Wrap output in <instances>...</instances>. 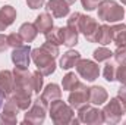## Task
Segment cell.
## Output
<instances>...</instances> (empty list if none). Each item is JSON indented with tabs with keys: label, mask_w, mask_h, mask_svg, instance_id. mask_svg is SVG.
Segmentation results:
<instances>
[{
	"label": "cell",
	"mask_w": 126,
	"mask_h": 125,
	"mask_svg": "<svg viewBox=\"0 0 126 125\" xmlns=\"http://www.w3.org/2000/svg\"><path fill=\"white\" fill-rule=\"evenodd\" d=\"M48 115H50L53 124L66 125L70 124L72 119L75 118V109L69 103L63 102L62 99H57L48 104Z\"/></svg>",
	"instance_id": "6da1fadb"
},
{
	"label": "cell",
	"mask_w": 126,
	"mask_h": 125,
	"mask_svg": "<svg viewBox=\"0 0 126 125\" xmlns=\"http://www.w3.org/2000/svg\"><path fill=\"white\" fill-rule=\"evenodd\" d=\"M98 19L110 24H117L125 18V7L114 0H101L97 7Z\"/></svg>",
	"instance_id": "7a4b0ae2"
},
{
	"label": "cell",
	"mask_w": 126,
	"mask_h": 125,
	"mask_svg": "<svg viewBox=\"0 0 126 125\" xmlns=\"http://www.w3.org/2000/svg\"><path fill=\"white\" fill-rule=\"evenodd\" d=\"M31 61L35 63L37 69L44 77H48V75L54 74V71H56V58L48 55L41 47H37V49L31 50Z\"/></svg>",
	"instance_id": "3957f363"
},
{
	"label": "cell",
	"mask_w": 126,
	"mask_h": 125,
	"mask_svg": "<svg viewBox=\"0 0 126 125\" xmlns=\"http://www.w3.org/2000/svg\"><path fill=\"white\" fill-rule=\"evenodd\" d=\"M48 110V104L41 99V96L38 94V97L35 100H32V104L30 109H27V113L24 116V125H40L44 122L46 115Z\"/></svg>",
	"instance_id": "277c9868"
},
{
	"label": "cell",
	"mask_w": 126,
	"mask_h": 125,
	"mask_svg": "<svg viewBox=\"0 0 126 125\" xmlns=\"http://www.w3.org/2000/svg\"><path fill=\"white\" fill-rule=\"evenodd\" d=\"M103 118L104 122L110 125L119 124L123 118V115H126V109L123 102L119 97H113L110 99V102H107V104L103 107Z\"/></svg>",
	"instance_id": "5b68a950"
},
{
	"label": "cell",
	"mask_w": 126,
	"mask_h": 125,
	"mask_svg": "<svg viewBox=\"0 0 126 125\" xmlns=\"http://www.w3.org/2000/svg\"><path fill=\"white\" fill-rule=\"evenodd\" d=\"M78 119L79 122L87 125H101L104 124V118H103V112L95 107L94 104L88 103L85 106H82L81 109H78Z\"/></svg>",
	"instance_id": "8992f818"
},
{
	"label": "cell",
	"mask_w": 126,
	"mask_h": 125,
	"mask_svg": "<svg viewBox=\"0 0 126 125\" xmlns=\"http://www.w3.org/2000/svg\"><path fill=\"white\" fill-rule=\"evenodd\" d=\"M76 72L81 78H84L85 81L88 83H94L95 80L98 78L100 75V66H98V62H94V61H90V59H79L78 63H76Z\"/></svg>",
	"instance_id": "52a82bcc"
},
{
	"label": "cell",
	"mask_w": 126,
	"mask_h": 125,
	"mask_svg": "<svg viewBox=\"0 0 126 125\" xmlns=\"http://www.w3.org/2000/svg\"><path fill=\"white\" fill-rule=\"evenodd\" d=\"M13 78H15V87L16 90H24L27 93L32 94L34 87H32V72L28 71V68H13Z\"/></svg>",
	"instance_id": "ba28073f"
},
{
	"label": "cell",
	"mask_w": 126,
	"mask_h": 125,
	"mask_svg": "<svg viewBox=\"0 0 126 125\" xmlns=\"http://www.w3.org/2000/svg\"><path fill=\"white\" fill-rule=\"evenodd\" d=\"M67 103H69L75 110H78V109H81L82 106L88 104V103H90V100H88V87H87L84 83L79 81V84H78L73 90H70L69 97H67Z\"/></svg>",
	"instance_id": "9c48e42d"
},
{
	"label": "cell",
	"mask_w": 126,
	"mask_h": 125,
	"mask_svg": "<svg viewBox=\"0 0 126 125\" xmlns=\"http://www.w3.org/2000/svg\"><path fill=\"white\" fill-rule=\"evenodd\" d=\"M21 112V109L18 107V104L7 97L6 102L3 103L1 107V113H0V124L1 125H16L18 124V113Z\"/></svg>",
	"instance_id": "30bf717a"
},
{
	"label": "cell",
	"mask_w": 126,
	"mask_h": 125,
	"mask_svg": "<svg viewBox=\"0 0 126 125\" xmlns=\"http://www.w3.org/2000/svg\"><path fill=\"white\" fill-rule=\"evenodd\" d=\"M98 22L97 19L91 18V16H87V15H82L81 18V22H79V27H78V32H81L87 41L90 43H95V34L98 30Z\"/></svg>",
	"instance_id": "8fae6325"
},
{
	"label": "cell",
	"mask_w": 126,
	"mask_h": 125,
	"mask_svg": "<svg viewBox=\"0 0 126 125\" xmlns=\"http://www.w3.org/2000/svg\"><path fill=\"white\" fill-rule=\"evenodd\" d=\"M31 46H19V47H15L12 55H10V59L15 66H19V68H28L30 62H31Z\"/></svg>",
	"instance_id": "7c38bea8"
},
{
	"label": "cell",
	"mask_w": 126,
	"mask_h": 125,
	"mask_svg": "<svg viewBox=\"0 0 126 125\" xmlns=\"http://www.w3.org/2000/svg\"><path fill=\"white\" fill-rule=\"evenodd\" d=\"M47 12L51 13L53 18H64L69 15L70 7L64 0H48L46 4Z\"/></svg>",
	"instance_id": "4fadbf2b"
},
{
	"label": "cell",
	"mask_w": 126,
	"mask_h": 125,
	"mask_svg": "<svg viewBox=\"0 0 126 125\" xmlns=\"http://www.w3.org/2000/svg\"><path fill=\"white\" fill-rule=\"evenodd\" d=\"M109 99V93L104 87L101 85H93V87H88V100L91 104L94 106H101L107 102Z\"/></svg>",
	"instance_id": "5bb4252c"
},
{
	"label": "cell",
	"mask_w": 126,
	"mask_h": 125,
	"mask_svg": "<svg viewBox=\"0 0 126 125\" xmlns=\"http://www.w3.org/2000/svg\"><path fill=\"white\" fill-rule=\"evenodd\" d=\"M15 87V78H13V72L3 69L0 71V91L4 94L6 97H9Z\"/></svg>",
	"instance_id": "9a60e30c"
},
{
	"label": "cell",
	"mask_w": 126,
	"mask_h": 125,
	"mask_svg": "<svg viewBox=\"0 0 126 125\" xmlns=\"http://www.w3.org/2000/svg\"><path fill=\"white\" fill-rule=\"evenodd\" d=\"M32 94L27 93V91H24V90H16V88H13V91L12 94L9 96L16 104H18V107L21 109V110H27V109H30L32 104V99H31Z\"/></svg>",
	"instance_id": "2e32d148"
},
{
	"label": "cell",
	"mask_w": 126,
	"mask_h": 125,
	"mask_svg": "<svg viewBox=\"0 0 126 125\" xmlns=\"http://www.w3.org/2000/svg\"><path fill=\"white\" fill-rule=\"evenodd\" d=\"M40 96H41V99H43L47 104H50L53 100H57V99L62 97V88H60L57 84L51 83V84H47V85L44 87V90L41 91Z\"/></svg>",
	"instance_id": "e0dca14e"
},
{
	"label": "cell",
	"mask_w": 126,
	"mask_h": 125,
	"mask_svg": "<svg viewBox=\"0 0 126 125\" xmlns=\"http://www.w3.org/2000/svg\"><path fill=\"white\" fill-rule=\"evenodd\" d=\"M81 59V53L76 50H67L66 53H63L60 58V68L64 71H69L72 68L76 66L78 61Z\"/></svg>",
	"instance_id": "ac0fdd59"
},
{
	"label": "cell",
	"mask_w": 126,
	"mask_h": 125,
	"mask_svg": "<svg viewBox=\"0 0 126 125\" xmlns=\"http://www.w3.org/2000/svg\"><path fill=\"white\" fill-rule=\"evenodd\" d=\"M34 24H35L38 32H41V34H46L48 30H51V28L54 27V25H53V16H51L48 12L40 13V15L35 18V22H34Z\"/></svg>",
	"instance_id": "d6986e66"
},
{
	"label": "cell",
	"mask_w": 126,
	"mask_h": 125,
	"mask_svg": "<svg viewBox=\"0 0 126 125\" xmlns=\"http://www.w3.org/2000/svg\"><path fill=\"white\" fill-rule=\"evenodd\" d=\"M19 35L22 37V40H24V43H32L35 38H37V35H38V30H37V27H35V24H31V22H24L21 27H19Z\"/></svg>",
	"instance_id": "ffe728a7"
},
{
	"label": "cell",
	"mask_w": 126,
	"mask_h": 125,
	"mask_svg": "<svg viewBox=\"0 0 126 125\" xmlns=\"http://www.w3.org/2000/svg\"><path fill=\"white\" fill-rule=\"evenodd\" d=\"M111 41L119 47L126 46V25L125 24H116L111 27Z\"/></svg>",
	"instance_id": "44dd1931"
},
{
	"label": "cell",
	"mask_w": 126,
	"mask_h": 125,
	"mask_svg": "<svg viewBox=\"0 0 126 125\" xmlns=\"http://www.w3.org/2000/svg\"><path fill=\"white\" fill-rule=\"evenodd\" d=\"M95 43L101 46H107L111 43V27L107 24H103L98 27L97 34H95Z\"/></svg>",
	"instance_id": "7402d4cb"
},
{
	"label": "cell",
	"mask_w": 126,
	"mask_h": 125,
	"mask_svg": "<svg viewBox=\"0 0 126 125\" xmlns=\"http://www.w3.org/2000/svg\"><path fill=\"white\" fill-rule=\"evenodd\" d=\"M62 32H63V44L66 47H75L78 44V31L73 28H69L67 25L63 28L62 27Z\"/></svg>",
	"instance_id": "603a6c76"
},
{
	"label": "cell",
	"mask_w": 126,
	"mask_h": 125,
	"mask_svg": "<svg viewBox=\"0 0 126 125\" xmlns=\"http://www.w3.org/2000/svg\"><path fill=\"white\" fill-rule=\"evenodd\" d=\"M0 18L3 19V22L9 27L15 22L16 19V9L10 4H6L3 7H0Z\"/></svg>",
	"instance_id": "cb8c5ba5"
},
{
	"label": "cell",
	"mask_w": 126,
	"mask_h": 125,
	"mask_svg": "<svg viewBox=\"0 0 126 125\" xmlns=\"http://www.w3.org/2000/svg\"><path fill=\"white\" fill-rule=\"evenodd\" d=\"M44 37H46V41L53 43V44H56V46H60V44H63L62 27H53L51 30H48V31L44 34Z\"/></svg>",
	"instance_id": "d4e9b609"
},
{
	"label": "cell",
	"mask_w": 126,
	"mask_h": 125,
	"mask_svg": "<svg viewBox=\"0 0 126 125\" xmlns=\"http://www.w3.org/2000/svg\"><path fill=\"white\" fill-rule=\"evenodd\" d=\"M78 84H79V78H78V75L75 72H67L62 78V88L64 91L73 90Z\"/></svg>",
	"instance_id": "484cf974"
},
{
	"label": "cell",
	"mask_w": 126,
	"mask_h": 125,
	"mask_svg": "<svg viewBox=\"0 0 126 125\" xmlns=\"http://www.w3.org/2000/svg\"><path fill=\"white\" fill-rule=\"evenodd\" d=\"M93 56H94V61L95 62H107L113 58V52L110 49H107L106 46H101L98 49H95L93 52Z\"/></svg>",
	"instance_id": "4316f807"
},
{
	"label": "cell",
	"mask_w": 126,
	"mask_h": 125,
	"mask_svg": "<svg viewBox=\"0 0 126 125\" xmlns=\"http://www.w3.org/2000/svg\"><path fill=\"white\" fill-rule=\"evenodd\" d=\"M116 71H117L116 62H109V61H107L104 69H103V77H104V80L109 81V83L116 81Z\"/></svg>",
	"instance_id": "83f0119b"
},
{
	"label": "cell",
	"mask_w": 126,
	"mask_h": 125,
	"mask_svg": "<svg viewBox=\"0 0 126 125\" xmlns=\"http://www.w3.org/2000/svg\"><path fill=\"white\" fill-rule=\"evenodd\" d=\"M44 75L37 69L32 72V87H34V93L40 94V91L43 90V85H44Z\"/></svg>",
	"instance_id": "f1b7e54d"
},
{
	"label": "cell",
	"mask_w": 126,
	"mask_h": 125,
	"mask_svg": "<svg viewBox=\"0 0 126 125\" xmlns=\"http://www.w3.org/2000/svg\"><path fill=\"white\" fill-rule=\"evenodd\" d=\"M7 43H9V47L15 49V47L22 46L24 40H22V37L19 35V32H10V34L7 35Z\"/></svg>",
	"instance_id": "f546056e"
},
{
	"label": "cell",
	"mask_w": 126,
	"mask_h": 125,
	"mask_svg": "<svg viewBox=\"0 0 126 125\" xmlns=\"http://www.w3.org/2000/svg\"><path fill=\"white\" fill-rule=\"evenodd\" d=\"M113 58H114V62L116 63H125L126 62V46H119L114 53H113Z\"/></svg>",
	"instance_id": "4dcf8cb0"
},
{
	"label": "cell",
	"mask_w": 126,
	"mask_h": 125,
	"mask_svg": "<svg viewBox=\"0 0 126 125\" xmlns=\"http://www.w3.org/2000/svg\"><path fill=\"white\" fill-rule=\"evenodd\" d=\"M81 18H82V13H79V12L72 13V15L69 16V19H67V27H69V28H73V30L78 31V27H79Z\"/></svg>",
	"instance_id": "1f68e13d"
},
{
	"label": "cell",
	"mask_w": 126,
	"mask_h": 125,
	"mask_svg": "<svg viewBox=\"0 0 126 125\" xmlns=\"http://www.w3.org/2000/svg\"><path fill=\"white\" fill-rule=\"evenodd\" d=\"M41 49H44L48 55H51L53 58H57L59 55H60V50H59V46H56V44H53V43H48V41H46L43 46H41Z\"/></svg>",
	"instance_id": "d6a6232c"
},
{
	"label": "cell",
	"mask_w": 126,
	"mask_h": 125,
	"mask_svg": "<svg viewBox=\"0 0 126 125\" xmlns=\"http://www.w3.org/2000/svg\"><path fill=\"white\" fill-rule=\"evenodd\" d=\"M116 80L120 84H126V62L120 63V66L117 68V71H116Z\"/></svg>",
	"instance_id": "836d02e7"
},
{
	"label": "cell",
	"mask_w": 126,
	"mask_h": 125,
	"mask_svg": "<svg viewBox=\"0 0 126 125\" xmlns=\"http://www.w3.org/2000/svg\"><path fill=\"white\" fill-rule=\"evenodd\" d=\"M100 1H101V0H81V4H82V7H84L85 10L93 12V10H95V9L98 7Z\"/></svg>",
	"instance_id": "e575fe53"
},
{
	"label": "cell",
	"mask_w": 126,
	"mask_h": 125,
	"mask_svg": "<svg viewBox=\"0 0 126 125\" xmlns=\"http://www.w3.org/2000/svg\"><path fill=\"white\" fill-rule=\"evenodd\" d=\"M44 3H46V0H27L28 7H30V9H32V10L43 7V6H44Z\"/></svg>",
	"instance_id": "d590c367"
},
{
	"label": "cell",
	"mask_w": 126,
	"mask_h": 125,
	"mask_svg": "<svg viewBox=\"0 0 126 125\" xmlns=\"http://www.w3.org/2000/svg\"><path fill=\"white\" fill-rule=\"evenodd\" d=\"M9 49V43H7V35L0 34V53L6 52Z\"/></svg>",
	"instance_id": "8d00e7d4"
},
{
	"label": "cell",
	"mask_w": 126,
	"mask_h": 125,
	"mask_svg": "<svg viewBox=\"0 0 126 125\" xmlns=\"http://www.w3.org/2000/svg\"><path fill=\"white\" fill-rule=\"evenodd\" d=\"M117 97L123 102V104H125V107H126V84H122L120 88L117 90Z\"/></svg>",
	"instance_id": "74e56055"
},
{
	"label": "cell",
	"mask_w": 126,
	"mask_h": 125,
	"mask_svg": "<svg viewBox=\"0 0 126 125\" xmlns=\"http://www.w3.org/2000/svg\"><path fill=\"white\" fill-rule=\"evenodd\" d=\"M6 28H7V25L3 22V19L0 18V31H6Z\"/></svg>",
	"instance_id": "f35d334b"
},
{
	"label": "cell",
	"mask_w": 126,
	"mask_h": 125,
	"mask_svg": "<svg viewBox=\"0 0 126 125\" xmlns=\"http://www.w3.org/2000/svg\"><path fill=\"white\" fill-rule=\"evenodd\" d=\"M4 99H6V96H4V94H3L1 91H0V109L3 107V103H4Z\"/></svg>",
	"instance_id": "ab89813d"
},
{
	"label": "cell",
	"mask_w": 126,
	"mask_h": 125,
	"mask_svg": "<svg viewBox=\"0 0 126 125\" xmlns=\"http://www.w3.org/2000/svg\"><path fill=\"white\" fill-rule=\"evenodd\" d=\"M64 1H66V3H67V4H69V6H70V4H73V3H75V1H76V0H64Z\"/></svg>",
	"instance_id": "60d3db41"
},
{
	"label": "cell",
	"mask_w": 126,
	"mask_h": 125,
	"mask_svg": "<svg viewBox=\"0 0 126 125\" xmlns=\"http://www.w3.org/2000/svg\"><path fill=\"white\" fill-rule=\"evenodd\" d=\"M120 1H122V4H123V6H126V0H120Z\"/></svg>",
	"instance_id": "b9f144b4"
}]
</instances>
